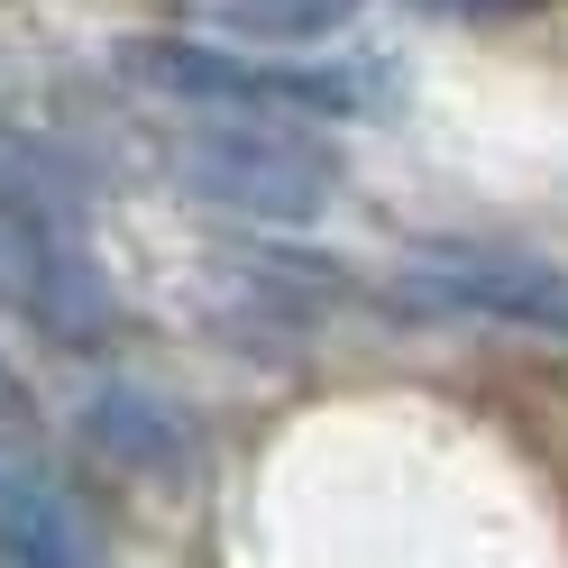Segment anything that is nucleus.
Listing matches in <instances>:
<instances>
[{"mask_svg": "<svg viewBox=\"0 0 568 568\" xmlns=\"http://www.w3.org/2000/svg\"><path fill=\"white\" fill-rule=\"evenodd\" d=\"M0 568H101L83 505L19 458H0Z\"/></svg>", "mask_w": 568, "mask_h": 568, "instance_id": "obj_3", "label": "nucleus"}, {"mask_svg": "<svg viewBox=\"0 0 568 568\" xmlns=\"http://www.w3.org/2000/svg\"><path fill=\"white\" fill-rule=\"evenodd\" d=\"M239 10H257V19H322V10H339V0H239Z\"/></svg>", "mask_w": 568, "mask_h": 568, "instance_id": "obj_7", "label": "nucleus"}, {"mask_svg": "<svg viewBox=\"0 0 568 568\" xmlns=\"http://www.w3.org/2000/svg\"><path fill=\"white\" fill-rule=\"evenodd\" d=\"M92 440L129 458V468H174V432H165V413L148 395H101L92 404Z\"/></svg>", "mask_w": 568, "mask_h": 568, "instance_id": "obj_6", "label": "nucleus"}, {"mask_svg": "<svg viewBox=\"0 0 568 568\" xmlns=\"http://www.w3.org/2000/svg\"><path fill=\"white\" fill-rule=\"evenodd\" d=\"M184 184L221 211H257V221H303L331 193V156L303 138H266V129H202L184 138Z\"/></svg>", "mask_w": 568, "mask_h": 568, "instance_id": "obj_1", "label": "nucleus"}, {"mask_svg": "<svg viewBox=\"0 0 568 568\" xmlns=\"http://www.w3.org/2000/svg\"><path fill=\"white\" fill-rule=\"evenodd\" d=\"M0 303H19L55 339H101L111 331V284H101V266L64 230L0 221Z\"/></svg>", "mask_w": 568, "mask_h": 568, "instance_id": "obj_2", "label": "nucleus"}, {"mask_svg": "<svg viewBox=\"0 0 568 568\" xmlns=\"http://www.w3.org/2000/svg\"><path fill=\"white\" fill-rule=\"evenodd\" d=\"M0 422H28V385L10 376V358H0Z\"/></svg>", "mask_w": 568, "mask_h": 568, "instance_id": "obj_8", "label": "nucleus"}, {"mask_svg": "<svg viewBox=\"0 0 568 568\" xmlns=\"http://www.w3.org/2000/svg\"><path fill=\"white\" fill-rule=\"evenodd\" d=\"M422 284H432L440 303H468V312H495V322H531V331L568 339V275L559 266H531V257H432Z\"/></svg>", "mask_w": 568, "mask_h": 568, "instance_id": "obj_4", "label": "nucleus"}, {"mask_svg": "<svg viewBox=\"0 0 568 568\" xmlns=\"http://www.w3.org/2000/svg\"><path fill=\"white\" fill-rule=\"evenodd\" d=\"M0 221L64 230V239H74V221H83V174L64 165L47 138H28V129H0Z\"/></svg>", "mask_w": 568, "mask_h": 568, "instance_id": "obj_5", "label": "nucleus"}]
</instances>
